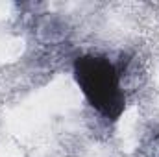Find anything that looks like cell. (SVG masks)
I'll return each instance as SVG.
<instances>
[{
    "instance_id": "cell-1",
    "label": "cell",
    "mask_w": 159,
    "mask_h": 157,
    "mask_svg": "<svg viewBox=\"0 0 159 157\" xmlns=\"http://www.w3.org/2000/svg\"><path fill=\"white\" fill-rule=\"evenodd\" d=\"M74 79L87 102L106 118H119L126 98L117 67L102 56H81L74 61Z\"/></svg>"
}]
</instances>
